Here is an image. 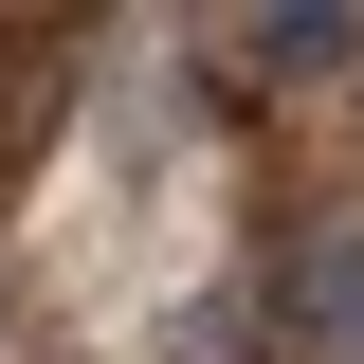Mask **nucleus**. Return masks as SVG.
<instances>
[{"label": "nucleus", "mask_w": 364, "mask_h": 364, "mask_svg": "<svg viewBox=\"0 0 364 364\" xmlns=\"http://www.w3.org/2000/svg\"><path fill=\"white\" fill-rule=\"evenodd\" d=\"M255 328H273L291 364H364V219H346V200H310V219H291V255H273Z\"/></svg>", "instance_id": "1"}, {"label": "nucleus", "mask_w": 364, "mask_h": 364, "mask_svg": "<svg viewBox=\"0 0 364 364\" xmlns=\"http://www.w3.org/2000/svg\"><path fill=\"white\" fill-rule=\"evenodd\" d=\"M237 55H255V73H346V55H364V18H346V0H273Z\"/></svg>", "instance_id": "2"}]
</instances>
